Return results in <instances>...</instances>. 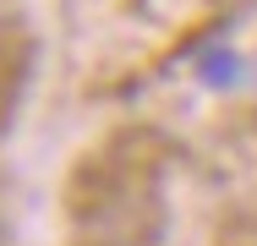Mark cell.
Returning <instances> with one entry per match:
<instances>
[{
  "label": "cell",
  "instance_id": "6da1fadb",
  "mask_svg": "<svg viewBox=\"0 0 257 246\" xmlns=\"http://www.w3.org/2000/svg\"><path fill=\"white\" fill-rule=\"evenodd\" d=\"M170 230V148L126 126L93 143L66 181V246H159Z\"/></svg>",
  "mask_w": 257,
  "mask_h": 246
},
{
  "label": "cell",
  "instance_id": "7a4b0ae2",
  "mask_svg": "<svg viewBox=\"0 0 257 246\" xmlns=\"http://www.w3.org/2000/svg\"><path fill=\"white\" fill-rule=\"evenodd\" d=\"M28 71H33V39L17 22H0V132L17 115V98L28 88Z\"/></svg>",
  "mask_w": 257,
  "mask_h": 246
}]
</instances>
